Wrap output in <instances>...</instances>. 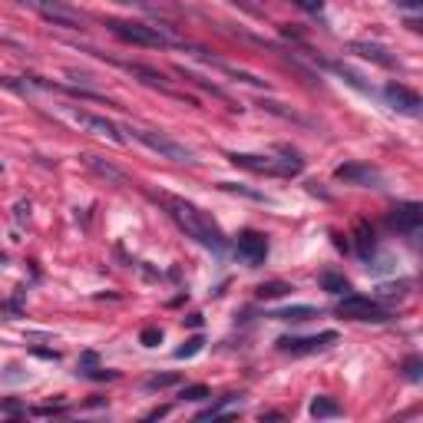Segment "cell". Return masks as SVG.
<instances>
[{"instance_id":"d4e9b609","label":"cell","mask_w":423,"mask_h":423,"mask_svg":"<svg viewBox=\"0 0 423 423\" xmlns=\"http://www.w3.org/2000/svg\"><path fill=\"white\" fill-rule=\"evenodd\" d=\"M420 367H423L420 357H407V364H404L407 380H420Z\"/></svg>"},{"instance_id":"4fadbf2b","label":"cell","mask_w":423,"mask_h":423,"mask_svg":"<svg viewBox=\"0 0 423 423\" xmlns=\"http://www.w3.org/2000/svg\"><path fill=\"white\" fill-rule=\"evenodd\" d=\"M83 165H87L89 172H97L99 179H106V182H113V185H126V182H129V175H126L119 165L109 163V159H103V155L87 153V155H83Z\"/></svg>"},{"instance_id":"1f68e13d","label":"cell","mask_w":423,"mask_h":423,"mask_svg":"<svg viewBox=\"0 0 423 423\" xmlns=\"http://www.w3.org/2000/svg\"><path fill=\"white\" fill-rule=\"evenodd\" d=\"M116 4H126V7H145V0H116Z\"/></svg>"},{"instance_id":"9c48e42d","label":"cell","mask_w":423,"mask_h":423,"mask_svg":"<svg viewBox=\"0 0 423 423\" xmlns=\"http://www.w3.org/2000/svg\"><path fill=\"white\" fill-rule=\"evenodd\" d=\"M337 341L334 331H324V334H314V337H278V351H285V354H317V351H324V347H331Z\"/></svg>"},{"instance_id":"484cf974","label":"cell","mask_w":423,"mask_h":423,"mask_svg":"<svg viewBox=\"0 0 423 423\" xmlns=\"http://www.w3.org/2000/svg\"><path fill=\"white\" fill-rule=\"evenodd\" d=\"M205 397H209V387H202V384L185 387L182 390V400H205Z\"/></svg>"},{"instance_id":"9a60e30c","label":"cell","mask_w":423,"mask_h":423,"mask_svg":"<svg viewBox=\"0 0 423 423\" xmlns=\"http://www.w3.org/2000/svg\"><path fill=\"white\" fill-rule=\"evenodd\" d=\"M351 53H357V57H364V60H374L380 67H397V57H390L380 43H364V40H357V43H351Z\"/></svg>"},{"instance_id":"8fae6325","label":"cell","mask_w":423,"mask_h":423,"mask_svg":"<svg viewBox=\"0 0 423 423\" xmlns=\"http://www.w3.org/2000/svg\"><path fill=\"white\" fill-rule=\"evenodd\" d=\"M384 97H387V103L394 106L397 113H404V116H420V106H423V99L417 97L414 89H407L404 83H387Z\"/></svg>"},{"instance_id":"30bf717a","label":"cell","mask_w":423,"mask_h":423,"mask_svg":"<svg viewBox=\"0 0 423 423\" xmlns=\"http://www.w3.org/2000/svg\"><path fill=\"white\" fill-rule=\"evenodd\" d=\"M235 251H238L241 261H248V265H261V261L268 258V235H261V231H241Z\"/></svg>"},{"instance_id":"836d02e7","label":"cell","mask_w":423,"mask_h":423,"mask_svg":"<svg viewBox=\"0 0 423 423\" xmlns=\"http://www.w3.org/2000/svg\"><path fill=\"white\" fill-rule=\"evenodd\" d=\"M0 172H4V163H0Z\"/></svg>"},{"instance_id":"d6986e66","label":"cell","mask_w":423,"mask_h":423,"mask_svg":"<svg viewBox=\"0 0 423 423\" xmlns=\"http://www.w3.org/2000/svg\"><path fill=\"white\" fill-rule=\"evenodd\" d=\"M374 229L367 225V221H357V251H361V258H367L370 251H374Z\"/></svg>"},{"instance_id":"7c38bea8","label":"cell","mask_w":423,"mask_h":423,"mask_svg":"<svg viewBox=\"0 0 423 423\" xmlns=\"http://www.w3.org/2000/svg\"><path fill=\"white\" fill-rule=\"evenodd\" d=\"M423 225V209L417 202H404L390 211V229L404 231V235H414L417 229Z\"/></svg>"},{"instance_id":"e0dca14e","label":"cell","mask_w":423,"mask_h":423,"mask_svg":"<svg viewBox=\"0 0 423 423\" xmlns=\"http://www.w3.org/2000/svg\"><path fill=\"white\" fill-rule=\"evenodd\" d=\"M241 404V397L238 394H229V397H221L219 404H211V407H205L202 414L195 417V420H215V417H225L231 410V407H238Z\"/></svg>"},{"instance_id":"83f0119b","label":"cell","mask_w":423,"mask_h":423,"mask_svg":"<svg viewBox=\"0 0 423 423\" xmlns=\"http://www.w3.org/2000/svg\"><path fill=\"white\" fill-rule=\"evenodd\" d=\"M291 4H298V7L308 10V13H321V7H324V0H291Z\"/></svg>"},{"instance_id":"2e32d148","label":"cell","mask_w":423,"mask_h":423,"mask_svg":"<svg viewBox=\"0 0 423 423\" xmlns=\"http://www.w3.org/2000/svg\"><path fill=\"white\" fill-rule=\"evenodd\" d=\"M311 417H314V420H327V417H341V404H337L334 397H314V400H311Z\"/></svg>"},{"instance_id":"7a4b0ae2","label":"cell","mask_w":423,"mask_h":423,"mask_svg":"<svg viewBox=\"0 0 423 423\" xmlns=\"http://www.w3.org/2000/svg\"><path fill=\"white\" fill-rule=\"evenodd\" d=\"M126 133L133 136L136 143H143L145 149H153V153H159L163 159H169V163H185V165H192V163H195V153H192V149H189L185 143H179V139H172L169 133H163V129L129 126Z\"/></svg>"},{"instance_id":"f546056e","label":"cell","mask_w":423,"mask_h":423,"mask_svg":"<svg viewBox=\"0 0 423 423\" xmlns=\"http://www.w3.org/2000/svg\"><path fill=\"white\" fill-rule=\"evenodd\" d=\"M13 211H17L20 225H23V221H30V202H17V209H13Z\"/></svg>"},{"instance_id":"5bb4252c","label":"cell","mask_w":423,"mask_h":423,"mask_svg":"<svg viewBox=\"0 0 423 423\" xmlns=\"http://www.w3.org/2000/svg\"><path fill=\"white\" fill-rule=\"evenodd\" d=\"M123 70H129L133 77H139L145 83V87H155V89H163V93H172V87H169V79L159 73V70L153 67H143V63H123ZM175 97V93H172Z\"/></svg>"},{"instance_id":"f1b7e54d","label":"cell","mask_w":423,"mask_h":423,"mask_svg":"<svg viewBox=\"0 0 423 423\" xmlns=\"http://www.w3.org/2000/svg\"><path fill=\"white\" fill-rule=\"evenodd\" d=\"M20 410H23L20 400H4V404H0V414H20Z\"/></svg>"},{"instance_id":"ffe728a7","label":"cell","mask_w":423,"mask_h":423,"mask_svg":"<svg viewBox=\"0 0 423 423\" xmlns=\"http://www.w3.org/2000/svg\"><path fill=\"white\" fill-rule=\"evenodd\" d=\"M278 321H311V317H317V308H311V304H295V308H285L278 311Z\"/></svg>"},{"instance_id":"8992f818","label":"cell","mask_w":423,"mask_h":423,"mask_svg":"<svg viewBox=\"0 0 423 423\" xmlns=\"http://www.w3.org/2000/svg\"><path fill=\"white\" fill-rule=\"evenodd\" d=\"M337 314L347 317V321H387V311L374 298H364V295H344L337 304Z\"/></svg>"},{"instance_id":"44dd1931","label":"cell","mask_w":423,"mask_h":423,"mask_svg":"<svg viewBox=\"0 0 423 423\" xmlns=\"http://www.w3.org/2000/svg\"><path fill=\"white\" fill-rule=\"evenodd\" d=\"M202 347H205V337L202 334H195V337H189V341H185V344L182 347H175V361H189V357H195V354H199V351H202Z\"/></svg>"},{"instance_id":"277c9868","label":"cell","mask_w":423,"mask_h":423,"mask_svg":"<svg viewBox=\"0 0 423 423\" xmlns=\"http://www.w3.org/2000/svg\"><path fill=\"white\" fill-rule=\"evenodd\" d=\"M20 7L33 10L40 17L53 23V27H63V30H83V17H79L73 7H67L63 0H17Z\"/></svg>"},{"instance_id":"ac0fdd59","label":"cell","mask_w":423,"mask_h":423,"mask_svg":"<svg viewBox=\"0 0 423 423\" xmlns=\"http://www.w3.org/2000/svg\"><path fill=\"white\" fill-rule=\"evenodd\" d=\"M321 288L331 291V295H347V291H351V281H347L344 275H337V271H324V275H321Z\"/></svg>"},{"instance_id":"603a6c76","label":"cell","mask_w":423,"mask_h":423,"mask_svg":"<svg viewBox=\"0 0 423 423\" xmlns=\"http://www.w3.org/2000/svg\"><path fill=\"white\" fill-rule=\"evenodd\" d=\"M225 192H238V195H248V199H255V202H271L268 195H261V192H255V189H245V185H235V182H219Z\"/></svg>"},{"instance_id":"d6a6232c","label":"cell","mask_w":423,"mask_h":423,"mask_svg":"<svg viewBox=\"0 0 423 423\" xmlns=\"http://www.w3.org/2000/svg\"><path fill=\"white\" fill-rule=\"evenodd\" d=\"M169 414V407H159V410H153V414H149V420H159V417H165Z\"/></svg>"},{"instance_id":"ba28073f","label":"cell","mask_w":423,"mask_h":423,"mask_svg":"<svg viewBox=\"0 0 423 423\" xmlns=\"http://www.w3.org/2000/svg\"><path fill=\"white\" fill-rule=\"evenodd\" d=\"M235 165L248 169V172H258V175H295L288 169V163L281 159H271V155H251V153H231L229 155Z\"/></svg>"},{"instance_id":"6da1fadb","label":"cell","mask_w":423,"mask_h":423,"mask_svg":"<svg viewBox=\"0 0 423 423\" xmlns=\"http://www.w3.org/2000/svg\"><path fill=\"white\" fill-rule=\"evenodd\" d=\"M155 199L165 205V211L172 215V221L189 235V238H195L209 251H225V235H221V229L215 225L211 215H205V211L199 209V205L185 202V199H175V195H155Z\"/></svg>"},{"instance_id":"7402d4cb","label":"cell","mask_w":423,"mask_h":423,"mask_svg":"<svg viewBox=\"0 0 423 423\" xmlns=\"http://www.w3.org/2000/svg\"><path fill=\"white\" fill-rule=\"evenodd\" d=\"M288 291H291V285H285V281H268V285H261L258 288V298L275 301V298H281V295H288Z\"/></svg>"},{"instance_id":"4dcf8cb0","label":"cell","mask_w":423,"mask_h":423,"mask_svg":"<svg viewBox=\"0 0 423 423\" xmlns=\"http://www.w3.org/2000/svg\"><path fill=\"white\" fill-rule=\"evenodd\" d=\"M235 4H241L245 10H261L265 7V0H235Z\"/></svg>"},{"instance_id":"52a82bcc","label":"cell","mask_w":423,"mask_h":423,"mask_svg":"<svg viewBox=\"0 0 423 423\" xmlns=\"http://www.w3.org/2000/svg\"><path fill=\"white\" fill-rule=\"evenodd\" d=\"M337 179L347 185H364V189H380L384 185V175H380V169H374V165L367 163H344L337 165Z\"/></svg>"},{"instance_id":"cb8c5ba5","label":"cell","mask_w":423,"mask_h":423,"mask_svg":"<svg viewBox=\"0 0 423 423\" xmlns=\"http://www.w3.org/2000/svg\"><path fill=\"white\" fill-rule=\"evenodd\" d=\"M179 384V374H155L145 380V390H163V387H172Z\"/></svg>"},{"instance_id":"5b68a950","label":"cell","mask_w":423,"mask_h":423,"mask_svg":"<svg viewBox=\"0 0 423 423\" xmlns=\"http://www.w3.org/2000/svg\"><path fill=\"white\" fill-rule=\"evenodd\" d=\"M67 116L79 126V129H83V133H93V136H99V139H109L113 145L126 143V136L119 133V126H116L113 119H106V116L87 113V109H67Z\"/></svg>"},{"instance_id":"3957f363","label":"cell","mask_w":423,"mask_h":423,"mask_svg":"<svg viewBox=\"0 0 423 423\" xmlns=\"http://www.w3.org/2000/svg\"><path fill=\"white\" fill-rule=\"evenodd\" d=\"M116 37L133 47H172L175 37H169L163 27H149V23H129V20H113L109 23Z\"/></svg>"},{"instance_id":"4316f807","label":"cell","mask_w":423,"mask_h":423,"mask_svg":"<svg viewBox=\"0 0 423 423\" xmlns=\"http://www.w3.org/2000/svg\"><path fill=\"white\" fill-rule=\"evenodd\" d=\"M159 341H163V327H145L143 331V344L145 347H155Z\"/></svg>"}]
</instances>
